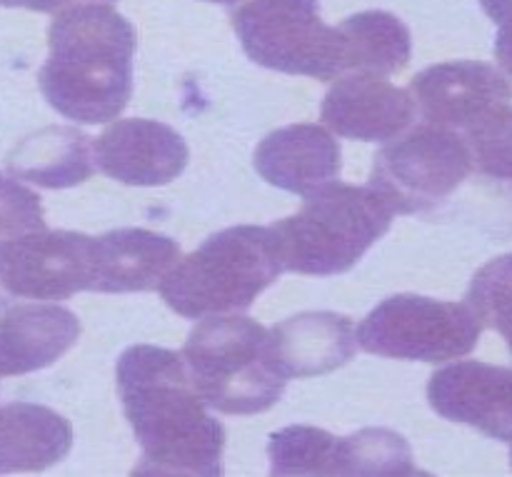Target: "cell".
I'll list each match as a JSON object with an SVG mask.
<instances>
[{"instance_id":"6da1fadb","label":"cell","mask_w":512,"mask_h":477,"mask_svg":"<svg viewBox=\"0 0 512 477\" xmlns=\"http://www.w3.org/2000/svg\"><path fill=\"white\" fill-rule=\"evenodd\" d=\"M123 413L143 448L138 475H223L225 428L208 413L183 358L133 345L115 368Z\"/></svg>"},{"instance_id":"7a4b0ae2","label":"cell","mask_w":512,"mask_h":477,"mask_svg":"<svg viewBox=\"0 0 512 477\" xmlns=\"http://www.w3.org/2000/svg\"><path fill=\"white\" fill-rule=\"evenodd\" d=\"M38 85L50 108L83 125L110 123L133 95L135 28L110 5L83 3L55 15Z\"/></svg>"},{"instance_id":"3957f363","label":"cell","mask_w":512,"mask_h":477,"mask_svg":"<svg viewBox=\"0 0 512 477\" xmlns=\"http://www.w3.org/2000/svg\"><path fill=\"white\" fill-rule=\"evenodd\" d=\"M283 273L270 228L235 225L210 235L160 280L165 305L190 320L243 313Z\"/></svg>"},{"instance_id":"277c9868","label":"cell","mask_w":512,"mask_h":477,"mask_svg":"<svg viewBox=\"0 0 512 477\" xmlns=\"http://www.w3.org/2000/svg\"><path fill=\"white\" fill-rule=\"evenodd\" d=\"M393 210L373 185L333 180L305 195L298 215L270 225L283 270L303 275L348 273L393 225Z\"/></svg>"},{"instance_id":"5b68a950","label":"cell","mask_w":512,"mask_h":477,"mask_svg":"<svg viewBox=\"0 0 512 477\" xmlns=\"http://www.w3.org/2000/svg\"><path fill=\"white\" fill-rule=\"evenodd\" d=\"M180 358L205 405L225 415L265 413L288 383L270 353L268 330L245 315H208L190 330Z\"/></svg>"},{"instance_id":"8992f818","label":"cell","mask_w":512,"mask_h":477,"mask_svg":"<svg viewBox=\"0 0 512 477\" xmlns=\"http://www.w3.org/2000/svg\"><path fill=\"white\" fill-rule=\"evenodd\" d=\"M230 20L245 55L263 68L315 80L343 75L338 28L323 23L318 0H240Z\"/></svg>"},{"instance_id":"52a82bcc","label":"cell","mask_w":512,"mask_h":477,"mask_svg":"<svg viewBox=\"0 0 512 477\" xmlns=\"http://www.w3.org/2000/svg\"><path fill=\"white\" fill-rule=\"evenodd\" d=\"M483 323L468 303L393 295L383 300L358 328L365 353L418 363H448L478 348Z\"/></svg>"},{"instance_id":"ba28073f","label":"cell","mask_w":512,"mask_h":477,"mask_svg":"<svg viewBox=\"0 0 512 477\" xmlns=\"http://www.w3.org/2000/svg\"><path fill=\"white\" fill-rule=\"evenodd\" d=\"M473 168V153L458 130L425 123L375 155L370 185L393 213L418 215L443 205Z\"/></svg>"},{"instance_id":"9c48e42d","label":"cell","mask_w":512,"mask_h":477,"mask_svg":"<svg viewBox=\"0 0 512 477\" xmlns=\"http://www.w3.org/2000/svg\"><path fill=\"white\" fill-rule=\"evenodd\" d=\"M90 243V235L70 230L0 240V310L15 300H68L90 290Z\"/></svg>"},{"instance_id":"30bf717a","label":"cell","mask_w":512,"mask_h":477,"mask_svg":"<svg viewBox=\"0 0 512 477\" xmlns=\"http://www.w3.org/2000/svg\"><path fill=\"white\" fill-rule=\"evenodd\" d=\"M425 123L470 130L512 100V85L498 68L480 60H450L418 73L410 83Z\"/></svg>"},{"instance_id":"8fae6325","label":"cell","mask_w":512,"mask_h":477,"mask_svg":"<svg viewBox=\"0 0 512 477\" xmlns=\"http://www.w3.org/2000/svg\"><path fill=\"white\" fill-rule=\"evenodd\" d=\"M428 400L440 418L512 443V368L480 360L445 365L430 378Z\"/></svg>"},{"instance_id":"7c38bea8","label":"cell","mask_w":512,"mask_h":477,"mask_svg":"<svg viewBox=\"0 0 512 477\" xmlns=\"http://www.w3.org/2000/svg\"><path fill=\"white\" fill-rule=\"evenodd\" d=\"M95 165L125 185H165L178 178L190 158L188 143L158 120H115L93 143Z\"/></svg>"},{"instance_id":"4fadbf2b","label":"cell","mask_w":512,"mask_h":477,"mask_svg":"<svg viewBox=\"0 0 512 477\" xmlns=\"http://www.w3.org/2000/svg\"><path fill=\"white\" fill-rule=\"evenodd\" d=\"M410 90L388 83L380 75L345 73L335 78L320 108V120L333 133L363 143L393 140L415 120Z\"/></svg>"},{"instance_id":"5bb4252c","label":"cell","mask_w":512,"mask_h":477,"mask_svg":"<svg viewBox=\"0 0 512 477\" xmlns=\"http://www.w3.org/2000/svg\"><path fill=\"white\" fill-rule=\"evenodd\" d=\"M180 260V245L145 228H120L90 243L93 293H145Z\"/></svg>"},{"instance_id":"9a60e30c","label":"cell","mask_w":512,"mask_h":477,"mask_svg":"<svg viewBox=\"0 0 512 477\" xmlns=\"http://www.w3.org/2000/svg\"><path fill=\"white\" fill-rule=\"evenodd\" d=\"M340 158V143L323 125L300 123L270 133L255 150L253 163L270 185L305 198L340 178Z\"/></svg>"},{"instance_id":"2e32d148","label":"cell","mask_w":512,"mask_h":477,"mask_svg":"<svg viewBox=\"0 0 512 477\" xmlns=\"http://www.w3.org/2000/svg\"><path fill=\"white\" fill-rule=\"evenodd\" d=\"M270 353L285 378L333 373L355 358V325L348 315L300 313L268 330Z\"/></svg>"},{"instance_id":"e0dca14e","label":"cell","mask_w":512,"mask_h":477,"mask_svg":"<svg viewBox=\"0 0 512 477\" xmlns=\"http://www.w3.org/2000/svg\"><path fill=\"white\" fill-rule=\"evenodd\" d=\"M80 338V320L63 305H15L0 315V375H25L63 358Z\"/></svg>"},{"instance_id":"ac0fdd59","label":"cell","mask_w":512,"mask_h":477,"mask_svg":"<svg viewBox=\"0 0 512 477\" xmlns=\"http://www.w3.org/2000/svg\"><path fill=\"white\" fill-rule=\"evenodd\" d=\"M73 428L45 405L10 403L0 408V473H40L68 458Z\"/></svg>"},{"instance_id":"d6986e66","label":"cell","mask_w":512,"mask_h":477,"mask_svg":"<svg viewBox=\"0 0 512 477\" xmlns=\"http://www.w3.org/2000/svg\"><path fill=\"white\" fill-rule=\"evenodd\" d=\"M8 170L40 188H73L95 173L93 138L68 125L43 128L10 150Z\"/></svg>"},{"instance_id":"ffe728a7","label":"cell","mask_w":512,"mask_h":477,"mask_svg":"<svg viewBox=\"0 0 512 477\" xmlns=\"http://www.w3.org/2000/svg\"><path fill=\"white\" fill-rule=\"evenodd\" d=\"M343 48V75L370 73L388 78L410 63L413 40L398 15L385 10H365L345 18L338 25Z\"/></svg>"},{"instance_id":"44dd1931","label":"cell","mask_w":512,"mask_h":477,"mask_svg":"<svg viewBox=\"0 0 512 477\" xmlns=\"http://www.w3.org/2000/svg\"><path fill=\"white\" fill-rule=\"evenodd\" d=\"M413 450L403 435L385 428H368L338 438L335 475H415Z\"/></svg>"},{"instance_id":"7402d4cb","label":"cell","mask_w":512,"mask_h":477,"mask_svg":"<svg viewBox=\"0 0 512 477\" xmlns=\"http://www.w3.org/2000/svg\"><path fill=\"white\" fill-rule=\"evenodd\" d=\"M338 438L310 425H290L270 435L268 455L273 475H335Z\"/></svg>"},{"instance_id":"603a6c76","label":"cell","mask_w":512,"mask_h":477,"mask_svg":"<svg viewBox=\"0 0 512 477\" xmlns=\"http://www.w3.org/2000/svg\"><path fill=\"white\" fill-rule=\"evenodd\" d=\"M468 305L483 328H493L503 335L512 355V253L490 260L475 273Z\"/></svg>"},{"instance_id":"cb8c5ba5","label":"cell","mask_w":512,"mask_h":477,"mask_svg":"<svg viewBox=\"0 0 512 477\" xmlns=\"http://www.w3.org/2000/svg\"><path fill=\"white\" fill-rule=\"evenodd\" d=\"M463 138L480 173L512 183V103L465 130Z\"/></svg>"},{"instance_id":"d4e9b609","label":"cell","mask_w":512,"mask_h":477,"mask_svg":"<svg viewBox=\"0 0 512 477\" xmlns=\"http://www.w3.org/2000/svg\"><path fill=\"white\" fill-rule=\"evenodd\" d=\"M43 228L45 213L38 195L0 173V240Z\"/></svg>"},{"instance_id":"484cf974","label":"cell","mask_w":512,"mask_h":477,"mask_svg":"<svg viewBox=\"0 0 512 477\" xmlns=\"http://www.w3.org/2000/svg\"><path fill=\"white\" fill-rule=\"evenodd\" d=\"M495 58L503 73L512 80V20L500 23L498 38H495Z\"/></svg>"},{"instance_id":"4316f807","label":"cell","mask_w":512,"mask_h":477,"mask_svg":"<svg viewBox=\"0 0 512 477\" xmlns=\"http://www.w3.org/2000/svg\"><path fill=\"white\" fill-rule=\"evenodd\" d=\"M70 0H0L3 8H28L38 10V13H53V10L63 8Z\"/></svg>"},{"instance_id":"83f0119b","label":"cell","mask_w":512,"mask_h":477,"mask_svg":"<svg viewBox=\"0 0 512 477\" xmlns=\"http://www.w3.org/2000/svg\"><path fill=\"white\" fill-rule=\"evenodd\" d=\"M485 13L495 20V23H508L512 20V0H480Z\"/></svg>"},{"instance_id":"f1b7e54d","label":"cell","mask_w":512,"mask_h":477,"mask_svg":"<svg viewBox=\"0 0 512 477\" xmlns=\"http://www.w3.org/2000/svg\"><path fill=\"white\" fill-rule=\"evenodd\" d=\"M205 3H220V5H235V3H240V0H205Z\"/></svg>"},{"instance_id":"f546056e","label":"cell","mask_w":512,"mask_h":477,"mask_svg":"<svg viewBox=\"0 0 512 477\" xmlns=\"http://www.w3.org/2000/svg\"><path fill=\"white\" fill-rule=\"evenodd\" d=\"M510 460H512V450H510Z\"/></svg>"}]
</instances>
